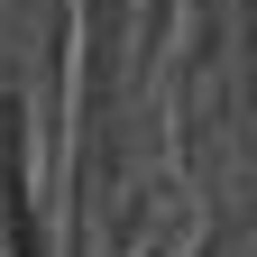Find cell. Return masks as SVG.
<instances>
[{"mask_svg": "<svg viewBox=\"0 0 257 257\" xmlns=\"http://www.w3.org/2000/svg\"><path fill=\"white\" fill-rule=\"evenodd\" d=\"M0 257H37L28 193H19V110H10V101H0Z\"/></svg>", "mask_w": 257, "mask_h": 257, "instance_id": "cell-1", "label": "cell"}]
</instances>
